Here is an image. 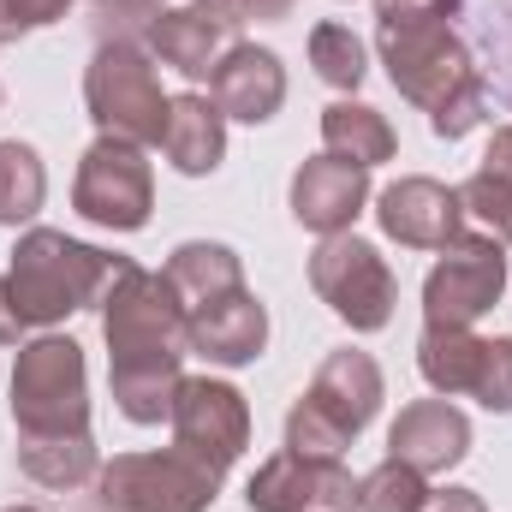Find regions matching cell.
<instances>
[{
    "label": "cell",
    "mask_w": 512,
    "mask_h": 512,
    "mask_svg": "<svg viewBox=\"0 0 512 512\" xmlns=\"http://www.w3.org/2000/svg\"><path fill=\"white\" fill-rule=\"evenodd\" d=\"M102 328L114 346V399L131 423L173 417L179 399V358H185V304L167 286V274H143L137 262H114V280L102 286Z\"/></svg>",
    "instance_id": "1"
},
{
    "label": "cell",
    "mask_w": 512,
    "mask_h": 512,
    "mask_svg": "<svg viewBox=\"0 0 512 512\" xmlns=\"http://www.w3.org/2000/svg\"><path fill=\"white\" fill-rule=\"evenodd\" d=\"M114 262L120 256L90 251V245H78L66 233H30L12 251V274H6L18 322H36L42 328V322H60L72 310L96 304L102 286L114 280Z\"/></svg>",
    "instance_id": "2"
},
{
    "label": "cell",
    "mask_w": 512,
    "mask_h": 512,
    "mask_svg": "<svg viewBox=\"0 0 512 512\" xmlns=\"http://www.w3.org/2000/svg\"><path fill=\"white\" fill-rule=\"evenodd\" d=\"M376 405H382V370L370 364V352H334L316 370L304 405L286 417V447L310 459H340V447L376 417Z\"/></svg>",
    "instance_id": "3"
},
{
    "label": "cell",
    "mask_w": 512,
    "mask_h": 512,
    "mask_svg": "<svg viewBox=\"0 0 512 512\" xmlns=\"http://www.w3.org/2000/svg\"><path fill=\"white\" fill-rule=\"evenodd\" d=\"M12 417L24 441H72L90 435V399H84V352L72 340H36L18 352L12 370Z\"/></svg>",
    "instance_id": "4"
},
{
    "label": "cell",
    "mask_w": 512,
    "mask_h": 512,
    "mask_svg": "<svg viewBox=\"0 0 512 512\" xmlns=\"http://www.w3.org/2000/svg\"><path fill=\"white\" fill-rule=\"evenodd\" d=\"M84 96H90V114L102 137H126V143H161L167 131V96H161V78L149 66V54H137L131 42H102L90 78H84Z\"/></svg>",
    "instance_id": "5"
},
{
    "label": "cell",
    "mask_w": 512,
    "mask_h": 512,
    "mask_svg": "<svg viewBox=\"0 0 512 512\" xmlns=\"http://www.w3.org/2000/svg\"><path fill=\"white\" fill-rule=\"evenodd\" d=\"M221 477L197 459L173 453H126L102 471V507L108 512H203L215 501Z\"/></svg>",
    "instance_id": "6"
},
{
    "label": "cell",
    "mask_w": 512,
    "mask_h": 512,
    "mask_svg": "<svg viewBox=\"0 0 512 512\" xmlns=\"http://www.w3.org/2000/svg\"><path fill=\"white\" fill-rule=\"evenodd\" d=\"M376 36H382L387 72H393L399 96H411L417 108L435 114L447 96H459V90L471 84V60H465V48L453 42L447 18H429V24H387Z\"/></svg>",
    "instance_id": "7"
},
{
    "label": "cell",
    "mask_w": 512,
    "mask_h": 512,
    "mask_svg": "<svg viewBox=\"0 0 512 512\" xmlns=\"http://www.w3.org/2000/svg\"><path fill=\"white\" fill-rule=\"evenodd\" d=\"M310 286L334 304V316H346L352 328H387L393 316V268L382 262L376 245L352 239V233H334L322 251L310 256Z\"/></svg>",
    "instance_id": "8"
},
{
    "label": "cell",
    "mask_w": 512,
    "mask_h": 512,
    "mask_svg": "<svg viewBox=\"0 0 512 512\" xmlns=\"http://www.w3.org/2000/svg\"><path fill=\"white\" fill-rule=\"evenodd\" d=\"M72 197H78V215L84 221L114 227V233H137L149 221V161H143V149L126 143V137L90 143Z\"/></svg>",
    "instance_id": "9"
},
{
    "label": "cell",
    "mask_w": 512,
    "mask_h": 512,
    "mask_svg": "<svg viewBox=\"0 0 512 512\" xmlns=\"http://www.w3.org/2000/svg\"><path fill=\"white\" fill-rule=\"evenodd\" d=\"M173 441L185 459H197L203 471H227L245 441H251V411L227 382H179L173 399Z\"/></svg>",
    "instance_id": "10"
},
{
    "label": "cell",
    "mask_w": 512,
    "mask_h": 512,
    "mask_svg": "<svg viewBox=\"0 0 512 512\" xmlns=\"http://www.w3.org/2000/svg\"><path fill=\"white\" fill-rule=\"evenodd\" d=\"M507 286V256L495 239H453V256L423 286V316L429 328H471Z\"/></svg>",
    "instance_id": "11"
},
{
    "label": "cell",
    "mask_w": 512,
    "mask_h": 512,
    "mask_svg": "<svg viewBox=\"0 0 512 512\" xmlns=\"http://www.w3.org/2000/svg\"><path fill=\"white\" fill-rule=\"evenodd\" d=\"M256 512H352L358 489L340 471V459H310V453H274L251 477Z\"/></svg>",
    "instance_id": "12"
},
{
    "label": "cell",
    "mask_w": 512,
    "mask_h": 512,
    "mask_svg": "<svg viewBox=\"0 0 512 512\" xmlns=\"http://www.w3.org/2000/svg\"><path fill=\"white\" fill-rule=\"evenodd\" d=\"M376 215H382L387 239H399L411 251H447L459 239V221H465L459 191H447L435 179H399V185H387Z\"/></svg>",
    "instance_id": "13"
},
{
    "label": "cell",
    "mask_w": 512,
    "mask_h": 512,
    "mask_svg": "<svg viewBox=\"0 0 512 512\" xmlns=\"http://www.w3.org/2000/svg\"><path fill=\"white\" fill-rule=\"evenodd\" d=\"M387 447H393V459L411 465L417 477H441V471H453V465L465 459V447H471V423H465L447 399H417V405L399 411Z\"/></svg>",
    "instance_id": "14"
},
{
    "label": "cell",
    "mask_w": 512,
    "mask_h": 512,
    "mask_svg": "<svg viewBox=\"0 0 512 512\" xmlns=\"http://www.w3.org/2000/svg\"><path fill=\"white\" fill-rule=\"evenodd\" d=\"M364 197H370L364 167H352V161H340V155H316V161H304L298 179H292V215H298L310 233H328V239L352 227V215L364 209Z\"/></svg>",
    "instance_id": "15"
},
{
    "label": "cell",
    "mask_w": 512,
    "mask_h": 512,
    "mask_svg": "<svg viewBox=\"0 0 512 512\" xmlns=\"http://www.w3.org/2000/svg\"><path fill=\"white\" fill-rule=\"evenodd\" d=\"M239 12H215V6H185V12H161L149 18V48L161 54V66H179L185 78H203L221 66V48L239 36Z\"/></svg>",
    "instance_id": "16"
},
{
    "label": "cell",
    "mask_w": 512,
    "mask_h": 512,
    "mask_svg": "<svg viewBox=\"0 0 512 512\" xmlns=\"http://www.w3.org/2000/svg\"><path fill=\"white\" fill-rule=\"evenodd\" d=\"M209 90H215V108L227 114V120H274V108H280V96H286V72H280V60L268 54V48H251V42H239V48H227V60L209 72Z\"/></svg>",
    "instance_id": "17"
},
{
    "label": "cell",
    "mask_w": 512,
    "mask_h": 512,
    "mask_svg": "<svg viewBox=\"0 0 512 512\" xmlns=\"http://www.w3.org/2000/svg\"><path fill=\"white\" fill-rule=\"evenodd\" d=\"M185 340H191V352H203L215 364H251L262 352V340H268V316H262V304L251 292H233L221 304L191 310L185 316Z\"/></svg>",
    "instance_id": "18"
},
{
    "label": "cell",
    "mask_w": 512,
    "mask_h": 512,
    "mask_svg": "<svg viewBox=\"0 0 512 512\" xmlns=\"http://www.w3.org/2000/svg\"><path fill=\"white\" fill-rule=\"evenodd\" d=\"M221 108L209 96H173L167 108V131H161V149L179 173H215L221 167V149H227V131H221Z\"/></svg>",
    "instance_id": "19"
},
{
    "label": "cell",
    "mask_w": 512,
    "mask_h": 512,
    "mask_svg": "<svg viewBox=\"0 0 512 512\" xmlns=\"http://www.w3.org/2000/svg\"><path fill=\"white\" fill-rule=\"evenodd\" d=\"M167 286L179 292V304L191 316L203 304H221V298L245 292V268L227 245H179L173 262H167Z\"/></svg>",
    "instance_id": "20"
},
{
    "label": "cell",
    "mask_w": 512,
    "mask_h": 512,
    "mask_svg": "<svg viewBox=\"0 0 512 512\" xmlns=\"http://www.w3.org/2000/svg\"><path fill=\"white\" fill-rule=\"evenodd\" d=\"M483 358H489V340H471L465 328H429L423 346H417V364L435 393H471L483 376Z\"/></svg>",
    "instance_id": "21"
},
{
    "label": "cell",
    "mask_w": 512,
    "mask_h": 512,
    "mask_svg": "<svg viewBox=\"0 0 512 512\" xmlns=\"http://www.w3.org/2000/svg\"><path fill=\"white\" fill-rule=\"evenodd\" d=\"M322 143H328V155H340V161H352V167H376L393 155V131L376 108H358V102H334L328 114H322Z\"/></svg>",
    "instance_id": "22"
},
{
    "label": "cell",
    "mask_w": 512,
    "mask_h": 512,
    "mask_svg": "<svg viewBox=\"0 0 512 512\" xmlns=\"http://www.w3.org/2000/svg\"><path fill=\"white\" fill-rule=\"evenodd\" d=\"M18 465L36 483H48V489H78L96 471V447H90V435H72V441H18Z\"/></svg>",
    "instance_id": "23"
},
{
    "label": "cell",
    "mask_w": 512,
    "mask_h": 512,
    "mask_svg": "<svg viewBox=\"0 0 512 512\" xmlns=\"http://www.w3.org/2000/svg\"><path fill=\"white\" fill-rule=\"evenodd\" d=\"M42 161L30 143H0V227H18L42 209Z\"/></svg>",
    "instance_id": "24"
},
{
    "label": "cell",
    "mask_w": 512,
    "mask_h": 512,
    "mask_svg": "<svg viewBox=\"0 0 512 512\" xmlns=\"http://www.w3.org/2000/svg\"><path fill=\"white\" fill-rule=\"evenodd\" d=\"M459 209H465V221H477L495 245H512V185L501 173H477V179H465L459 185Z\"/></svg>",
    "instance_id": "25"
},
{
    "label": "cell",
    "mask_w": 512,
    "mask_h": 512,
    "mask_svg": "<svg viewBox=\"0 0 512 512\" xmlns=\"http://www.w3.org/2000/svg\"><path fill=\"white\" fill-rule=\"evenodd\" d=\"M423 501H429L423 477H417L411 465H399V459L376 465V471L358 483V512H417Z\"/></svg>",
    "instance_id": "26"
},
{
    "label": "cell",
    "mask_w": 512,
    "mask_h": 512,
    "mask_svg": "<svg viewBox=\"0 0 512 512\" xmlns=\"http://www.w3.org/2000/svg\"><path fill=\"white\" fill-rule=\"evenodd\" d=\"M310 60H316V72H322L334 90H358V84H364V42H358L346 24H322V30L310 36Z\"/></svg>",
    "instance_id": "27"
},
{
    "label": "cell",
    "mask_w": 512,
    "mask_h": 512,
    "mask_svg": "<svg viewBox=\"0 0 512 512\" xmlns=\"http://www.w3.org/2000/svg\"><path fill=\"white\" fill-rule=\"evenodd\" d=\"M489 411H512V340H489V358H483V376L471 387Z\"/></svg>",
    "instance_id": "28"
},
{
    "label": "cell",
    "mask_w": 512,
    "mask_h": 512,
    "mask_svg": "<svg viewBox=\"0 0 512 512\" xmlns=\"http://www.w3.org/2000/svg\"><path fill=\"white\" fill-rule=\"evenodd\" d=\"M477 120H483V84H477V78H471L459 96H447V102L429 114V126L441 131V137H465V131L477 126Z\"/></svg>",
    "instance_id": "29"
},
{
    "label": "cell",
    "mask_w": 512,
    "mask_h": 512,
    "mask_svg": "<svg viewBox=\"0 0 512 512\" xmlns=\"http://www.w3.org/2000/svg\"><path fill=\"white\" fill-rule=\"evenodd\" d=\"M459 0H376V30L387 24H429V18H447Z\"/></svg>",
    "instance_id": "30"
},
{
    "label": "cell",
    "mask_w": 512,
    "mask_h": 512,
    "mask_svg": "<svg viewBox=\"0 0 512 512\" xmlns=\"http://www.w3.org/2000/svg\"><path fill=\"white\" fill-rule=\"evenodd\" d=\"M0 12H6V24H12V36H18V30L54 24V18L66 12V0H0Z\"/></svg>",
    "instance_id": "31"
},
{
    "label": "cell",
    "mask_w": 512,
    "mask_h": 512,
    "mask_svg": "<svg viewBox=\"0 0 512 512\" xmlns=\"http://www.w3.org/2000/svg\"><path fill=\"white\" fill-rule=\"evenodd\" d=\"M417 512H483V501L471 489H441V495H429Z\"/></svg>",
    "instance_id": "32"
},
{
    "label": "cell",
    "mask_w": 512,
    "mask_h": 512,
    "mask_svg": "<svg viewBox=\"0 0 512 512\" xmlns=\"http://www.w3.org/2000/svg\"><path fill=\"white\" fill-rule=\"evenodd\" d=\"M489 173H501L512 185V126L495 131V143H489Z\"/></svg>",
    "instance_id": "33"
},
{
    "label": "cell",
    "mask_w": 512,
    "mask_h": 512,
    "mask_svg": "<svg viewBox=\"0 0 512 512\" xmlns=\"http://www.w3.org/2000/svg\"><path fill=\"white\" fill-rule=\"evenodd\" d=\"M18 328H24V322H18V310H12V286L0 280V346H12Z\"/></svg>",
    "instance_id": "34"
},
{
    "label": "cell",
    "mask_w": 512,
    "mask_h": 512,
    "mask_svg": "<svg viewBox=\"0 0 512 512\" xmlns=\"http://www.w3.org/2000/svg\"><path fill=\"white\" fill-rule=\"evenodd\" d=\"M233 12H245V18H286L292 0H233Z\"/></svg>",
    "instance_id": "35"
},
{
    "label": "cell",
    "mask_w": 512,
    "mask_h": 512,
    "mask_svg": "<svg viewBox=\"0 0 512 512\" xmlns=\"http://www.w3.org/2000/svg\"><path fill=\"white\" fill-rule=\"evenodd\" d=\"M191 6H215V12H233V0H191Z\"/></svg>",
    "instance_id": "36"
},
{
    "label": "cell",
    "mask_w": 512,
    "mask_h": 512,
    "mask_svg": "<svg viewBox=\"0 0 512 512\" xmlns=\"http://www.w3.org/2000/svg\"><path fill=\"white\" fill-rule=\"evenodd\" d=\"M6 36H12V24H6V12H0V42H6Z\"/></svg>",
    "instance_id": "37"
},
{
    "label": "cell",
    "mask_w": 512,
    "mask_h": 512,
    "mask_svg": "<svg viewBox=\"0 0 512 512\" xmlns=\"http://www.w3.org/2000/svg\"><path fill=\"white\" fill-rule=\"evenodd\" d=\"M6 512H36V507H6Z\"/></svg>",
    "instance_id": "38"
}]
</instances>
